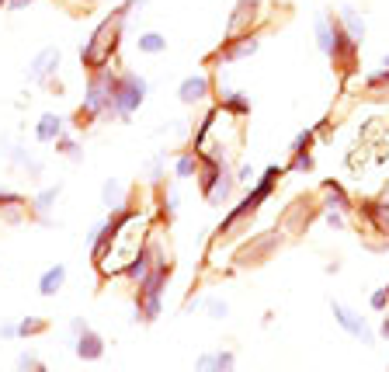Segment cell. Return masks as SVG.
Wrapping results in <instances>:
<instances>
[{
  "mask_svg": "<svg viewBox=\"0 0 389 372\" xmlns=\"http://www.w3.org/2000/svg\"><path fill=\"white\" fill-rule=\"evenodd\" d=\"M153 233V216L126 206V209H111L108 213V230L101 240L91 247V265L98 268L101 278L111 275H126V268L132 265V258L139 254V247Z\"/></svg>",
  "mask_w": 389,
  "mask_h": 372,
  "instance_id": "1",
  "label": "cell"
},
{
  "mask_svg": "<svg viewBox=\"0 0 389 372\" xmlns=\"http://www.w3.org/2000/svg\"><path fill=\"white\" fill-rule=\"evenodd\" d=\"M150 0H118L108 14L101 18V25H94V31L87 35V42L80 46V63L84 70H104L111 66V59L122 46V35L129 28V18L136 11H143Z\"/></svg>",
  "mask_w": 389,
  "mask_h": 372,
  "instance_id": "2",
  "label": "cell"
},
{
  "mask_svg": "<svg viewBox=\"0 0 389 372\" xmlns=\"http://www.w3.org/2000/svg\"><path fill=\"white\" fill-rule=\"evenodd\" d=\"M286 174H288V164H268V167L258 174V181L233 202V209L212 226V240H223V237H230V233H236V230H243V226L261 213V206L278 191V181H282Z\"/></svg>",
  "mask_w": 389,
  "mask_h": 372,
  "instance_id": "3",
  "label": "cell"
},
{
  "mask_svg": "<svg viewBox=\"0 0 389 372\" xmlns=\"http://www.w3.org/2000/svg\"><path fill=\"white\" fill-rule=\"evenodd\" d=\"M153 240V268L150 275L136 286V299H132V323H156L163 313V293L171 286V275H174V261H171V251Z\"/></svg>",
  "mask_w": 389,
  "mask_h": 372,
  "instance_id": "4",
  "label": "cell"
},
{
  "mask_svg": "<svg viewBox=\"0 0 389 372\" xmlns=\"http://www.w3.org/2000/svg\"><path fill=\"white\" fill-rule=\"evenodd\" d=\"M115 80H118V70H115V66L87 70V80H84V101H80V108L74 111V126H77V129H91V126L108 122V108H111Z\"/></svg>",
  "mask_w": 389,
  "mask_h": 372,
  "instance_id": "5",
  "label": "cell"
},
{
  "mask_svg": "<svg viewBox=\"0 0 389 372\" xmlns=\"http://www.w3.org/2000/svg\"><path fill=\"white\" fill-rule=\"evenodd\" d=\"M202 164H198V174H195V181H198V191H202V198H206L212 209H223V206H230L236 195V174H233V160L230 157H216V154H198Z\"/></svg>",
  "mask_w": 389,
  "mask_h": 372,
  "instance_id": "6",
  "label": "cell"
},
{
  "mask_svg": "<svg viewBox=\"0 0 389 372\" xmlns=\"http://www.w3.org/2000/svg\"><path fill=\"white\" fill-rule=\"evenodd\" d=\"M146 98H150V80L143 74H132V70H118L115 91H111V108H108V122L129 126L136 119V111L146 105Z\"/></svg>",
  "mask_w": 389,
  "mask_h": 372,
  "instance_id": "7",
  "label": "cell"
},
{
  "mask_svg": "<svg viewBox=\"0 0 389 372\" xmlns=\"http://www.w3.org/2000/svg\"><path fill=\"white\" fill-rule=\"evenodd\" d=\"M261 46H264V39H261V31H243V35H223V46L216 49V53L208 56V70H226V66H233V63H243V59H251V56L261 53Z\"/></svg>",
  "mask_w": 389,
  "mask_h": 372,
  "instance_id": "8",
  "label": "cell"
},
{
  "mask_svg": "<svg viewBox=\"0 0 389 372\" xmlns=\"http://www.w3.org/2000/svg\"><path fill=\"white\" fill-rule=\"evenodd\" d=\"M330 313H334V323H338L340 331H344L348 338L362 341L365 348H372L375 341H379V334L372 331V323L365 320L362 310H355V306H348V303H340V299H334V303H330Z\"/></svg>",
  "mask_w": 389,
  "mask_h": 372,
  "instance_id": "9",
  "label": "cell"
},
{
  "mask_svg": "<svg viewBox=\"0 0 389 372\" xmlns=\"http://www.w3.org/2000/svg\"><path fill=\"white\" fill-rule=\"evenodd\" d=\"M212 84H216L212 101L219 105L223 115H230V119H247V115H251V94H247V91H240V87H233L230 77H226L223 70H216Z\"/></svg>",
  "mask_w": 389,
  "mask_h": 372,
  "instance_id": "10",
  "label": "cell"
},
{
  "mask_svg": "<svg viewBox=\"0 0 389 372\" xmlns=\"http://www.w3.org/2000/svg\"><path fill=\"white\" fill-rule=\"evenodd\" d=\"M355 213L365 219L368 230H375L379 237L389 240V185L383 191H375V195H368V198H358Z\"/></svg>",
  "mask_w": 389,
  "mask_h": 372,
  "instance_id": "11",
  "label": "cell"
},
{
  "mask_svg": "<svg viewBox=\"0 0 389 372\" xmlns=\"http://www.w3.org/2000/svg\"><path fill=\"white\" fill-rule=\"evenodd\" d=\"M212 94H216L212 74H188L184 80H178V101H181L184 108L212 105Z\"/></svg>",
  "mask_w": 389,
  "mask_h": 372,
  "instance_id": "12",
  "label": "cell"
},
{
  "mask_svg": "<svg viewBox=\"0 0 389 372\" xmlns=\"http://www.w3.org/2000/svg\"><path fill=\"white\" fill-rule=\"evenodd\" d=\"M59 66H63V49L59 46L39 49V53L31 56V63H28V84L49 87L52 80H56V74H59Z\"/></svg>",
  "mask_w": 389,
  "mask_h": 372,
  "instance_id": "13",
  "label": "cell"
},
{
  "mask_svg": "<svg viewBox=\"0 0 389 372\" xmlns=\"http://www.w3.org/2000/svg\"><path fill=\"white\" fill-rule=\"evenodd\" d=\"M59 198H63V185H46V188H39V191H31V195H28V213H31V223H39V226L52 230V226H56L52 209L59 206Z\"/></svg>",
  "mask_w": 389,
  "mask_h": 372,
  "instance_id": "14",
  "label": "cell"
},
{
  "mask_svg": "<svg viewBox=\"0 0 389 372\" xmlns=\"http://www.w3.org/2000/svg\"><path fill=\"white\" fill-rule=\"evenodd\" d=\"M261 7L264 0H236L226 21V35H243V31H258L261 25Z\"/></svg>",
  "mask_w": 389,
  "mask_h": 372,
  "instance_id": "15",
  "label": "cell"
},
{
  "mask_svg": "<svg viewBox=\"0 0 389 372\" xmlns=\"http://www.w3.org/2000/svg\"><path fill=\"white\" fill-rule=\"evenodd\" d=\"M70 348H74V355H77L80 362H101L104 351H108V341H104L94 327H84L77 338H70Z\"/></svg>",
  "mask_w": 389,
  "mask_h": 372,
  "instance_id": "16",
  "label": "cell"
},
{
  "mask_svg": "<svg viewBox=\"0 0 389 372\" xmlns=\"http://www.w3.org/2000/svg\"><path fill=\"white\" fill-rule=\"evenodd\" d=\"M355 195L348 191V188L340 185V181H323L320 185V206L323 209H334V213H344V216H355Z\"/></svg>",
  "mask_w": 389,
  "mask_h": 372,
  "instance_id": "17",
  "label": "cell"
},
{
  "mask_svg": "<svg viewBox=\"0 0 389 372\" xmlns=\"http://www.w3.org/2000/svg\"><path fill=\"white\" fill-rule=\"evenodd\" d=\"M334 28H338V14L334 11H320L313 18V42H316V49L327 56V59L334 53Z\"/></svg>",
  "mask_w": 389,
  "mask_h": 372,
  "instance_id": "18",
  "label": "cell"
},
{
  "mask_svg": "<svg viewBox=\"0 0 389 372\" xmlns=\"http://www.w3.org/2000/svg\"><path fill=\"white\" fill-rule=\"evenodd\" d=\"M63 133H66V119H63L59 111H42V115L35 119V129H31L35 143H42V146L56 143Z\"/></svg>",
  "mask_w": 389,
  "mask_h": 372,
  "instance_id": "19",
  "label": "cell"
},
{
  "mask_svg": "<svg viewBox=\"0 0 389 372\" xmlns=\"http://www.w3.org/2000/svg\"><path fill=\"white\" fill-rule=\"evenodd\" d=\"M195 372H236V351L233 348L202 351V355L195 358Z\"/></svg>",
  "mask_w": 389,
  "mask_h": 372,
  "instance_id": "20",
  "label": "cell"
},
{
  "mask_svg": "<svg viewBox=\"0 0 389 372\" xmlns=\"http://www.w3.org/2000/svg\"><path fill=\"white\" fill-rule=\"evenodd\" d=\"M167 164H171V150H156L153 157L143 160V181L153 188L167 185Z\"/></svg>",
  "mask_w": 389,
  "mask_h": 372,
  "instance_id": "21",
  "label": "cell"
},
{
  "mask_svg": "<svg viewBox=\"0 0 389 372\" xmlns=\"http://www.w3.org/2000/svg\"><path fill=\"white\" fill-rule=\"evenodd\" d=\"M338 21L340 28L362 46L365 39H368V25H365V14L358 11V7H351V4H344V7H338Z\"/></svg>",
  "mask_w": 389,
  "mask_h": 372,
  "instance_id": "22",
  "label": "cell"
},
{
  "mask_svg": "<svg viewBox=\"0 0 389 372\" xmlns=\"http://www.w3.org/2000/svg\"><path fill=\"white\" fill-rule=\"evenodd\" d=\"M198 164H202V157H198L191 146H181V150L174 154V160H171V174H174V181H191V178L198 174Z\"/></svg>",
  "mask_w": 389,
  "mask_h": 372,
  "instance_id": "23",
  "label": "cell"
},
{
  "mask_svg": "<svg viewBox=\"0 0 389 372\" xmlns=\"http://www.w3.org/2000/svg\"><path fill=\"white\" fill-rule=\"evenodd\" d=\"M101 206L111 213V209H126V206H132L129 202V188H126V181L122 178H108L101 185Z\"/></svg>",
  "mask_w": 389,
  "mask_h": 372,
  "instance_id": "24",
  "label": "cell"
},
{
  "mask_svg": "<svg viewBox=\"0 0 389 372\" xmlns=\"http://www.w3.org/2000/svg\"><path fill=\"white\" fill-rule=\"evenodd\" d=\"M63 286H66V265H63V261L49 265L42 275H39V296H46V299L59 296L63 293Z\"/></svg>",
  "mask_w": 389,
  "mask_h": 372,
  "instance_id": "25",
  "label": "cell"
},
{
  "mask_svg": "<svg viewBox=\"0 0 389 372\" xmlns=\"http://www.w3.org/2000/svg\"><path fill=\"white\" fill-rule=\"evenodd\" d=\"M132 46H136L139 56H163L167 53V35L156 31V28H146V31H139V35L132 39Z\"/></svg>",
  "mask_w": 389,
  "mask_h": 372,
  "instance_id": "26",
  "label": "cell"
},
{
  "mask_svg": "<svg viewBox=\"0 0 389 372\" xmlns=\"http://www.w3.org/2000/svg\"><path fill=\"white\" fill-rule=\"evenodd\" d=\"M0 154H4V157L11 160V167H18V171H21V174H25V167L28 164H31V150H28V143L25 139H7V136H4V139H0Z\"/></svg>",
  "mask_w": 389,
  "mask_h": 372,
  "instance_id": "27",
  "label": "cell"
},
{
  "mask_svg": "<svg viewBox=\"0 0 389 372\" xmlns=\"http://www.w3.org/2000/svg\"><path fill=\"white\" fill-rule=\"evenodd\" d=\"M178 209H181V188L178 185H163L160 188V216L156 219H178Z\"/></svg>",
  "mask_w": 389,
  "mask_h": 372,
  "instance_id": "28",
  "label": "cell"
},
{
  "mask_svg": "<svg viewBox=\"0 0 389 372\" xmlns=\"http://www.w3.org/2000/svg\"><path fill=\"white\" fill-rule=\"evenodd\" d=\"M362 91L368 98H389V70L386 66H379L375 74H368L362 80Z\"/></svg>",
  "mask_w": 389,
  "mask_h": 372,
  "instance_id": "29",
  "label": "cell"
},
{
  "mask_svg": "<svg viewBox=\"0 0 389 372\" xmlns=\"http://www.w3.org/2000/svg\"><path fill=\"white\" fill-rule=\"evenodd\" d=\"M52 146H56V154H59V157L74 160V164L84 160V143H80V136H74V133H63L56 143H52Z\"/></svg>",
  "mask_w": 389,
  "mask_h": 372,
  "instance_id": "30",
  "label": "cell"
},
{
  "mask_svg": "<svg viewBox=\"0 0 389 372\" xmlns=\"http://www.w3.org/2000/svg\"><path fill=\"white\" fill-rule=\"evenodd\" d=\"M49 331V320L39 317V313H28V317L18 320V338L28 341V338H39V334H46Z\"/></svg>",
  "mask_w": 389,
  "mask_h": 372,
  "instance_id": "31",
  "label": "cell"
},
{
  "mask_svg": "<svg viewBox=\"0 0 389 372\" xmlns=\"http://www.w3.org/2000/svg\"><path fill=\"white\" fill-rule=\"evenodd\" d=\"M316 139H320L316 126H306V129H299V133L288 139V154H303V150H313V146H316Z\"/></svg>",
  "mask_w": 389,
  "mask_h": 372,
  "instance_id": "32",
  "label": "cell"
},
{
  "mask_svg": "<svg viewBox=\"0 0 389 372\" xmlns=\"http://www.w3.org/2000/svg\"><path fill=\"white\" fill-rule=\"evenodd\" d=\"M160 136H167V139H174V143H181L188 146V139H191V126H188V119H174V122H167Z\"/></svg>",
  "mask_w": 389,
  "mask_h": 372,
  "instance_id": "33",
  "label": "cell"
},
{
  "mask_svg": "<svg viewBox=\"0 0 389 372\" xmlns=\"http://www.w3.org/2000/svg\"><path fill=\"white\" fill-rule=\"evenodd\" d=\"M202 310H206L208 320H226L230 317V303H226L223 296H206V299H202Z\"/></svg>",
  "mask_w": 389,
  "mask_h": 372,
  "instance_id": "34",
  "label": "cell"
},
{
  "mask_svg": "<svg viewBox=\"0 0 389 372\" xmlns=\"http://www.w3.org/2000/svg\"><path fill=\"white\" fill-rule=\"evenodd\" d=\"M313 167H316V157H313V150H303V154H288V171H295V174H310Z\"/></svg>",
  "mask_w": 389,
  "mask_h": 372,
  "instance_id": "35",
  "label": "cell"
},
{
  "mask_svg": "<svg viewBox=\"0 0 389 372\" xmlns=\"http://www.w3.org/2000/svg\"><path fill=\"white\" fill-rule=\"evenodd\" d=\"M233 174H236V185L240 188H251L254 185V181H258V167H254V164H236L233 167Z\"/></svg>",
  "mask_w": 389,
  "mask_h": 372,
  "instance_id": "36",
  "label": "cell"
},
{
  "mask_svg": "<svg viewBox=\"0 0 389 372\" xmlns=\"http://www.w3.org/2000/svg\"><path fill=\"white\" fill-rule=\"evenodd\" d=\"M104 230H108V216H104V219H94V223H91V226L84 230V247L91 251V247H94V243L101 240V233H104Z\"/></svg>",
  "mask_w": 389,
  "mask_h": 372,
  "instance_id": "37",
  "label": "cell"
},
{
  "mask_svg": "<svg viewBox=\"0 0 389 372\" xmlns=\"http://www.w3.org/2000/svg\"><path fill=\"white\" fill-rule=\"evenodd\" d=\"M7 206H28V195L25 191H14V188L0 185V209H7Z\"/></svg>",
  "mask_w": 389,
  "mask_h": 372,
  "instance_id": "38",
  "label": "cell"
},
{
  "mask_svg": "<svg viewBox=\"0 0 389 372\" xmlns=\"http://www.w3.org/2000/svg\"><path fill=\"white\" fill-rule=\"evenodd\" d=\"M368 306H372L375 313H386V310H389V289H386V286L372 289V296H368Z\"/></svg>",
  "mask_w": 389,
  "mask_h": 372,
  "instance_id": "39",
  "label": "cell"
},
{
  "mask_svg": "<svg viewBox=\"0 0 389 372\" xmlns=\"http://www.w3.org/2000/svg\"><path fill=\"white\" fill-rule=\"evenodd\" d=\"M323 223H327V226H330V230H348V226H351V223H348V216L344 213H334V209H323Z\"/></svg>",
  "mask_w": 389,
  "mask_h": 372,
  "instance_id": "40",
  "label": "cell"
},
{
  "mask_svg": "<svg viewBox=\"0 0 389 372\" xmlns=\"http://www.w3.org/2000/svg\"><path fill=\"white\" fill-rule=\"evenodd\" d=\"M35 366H39V355H35V351H21V355L14 358V369L18 372H28V369H35Z\"/></svg>",
  "mask_w": 389,
  "mask_h": 372,
  "instance_id": "41",
  "label": "cell"
},
{
  "mask_svg": "<svg viewBox=\"0 0 389 372\" xmlns=\"http://www.w3.org/2000/svg\"><path fill=\"white\" fill-rule=\"evenodd\" d=\"M18 338V320H4L0 323V341H14Z\"/></svg>",
  "mask_w": 389,
  "mask_h": 372,
  "instance_id": "42",
  "label": "cell"
},
{
  "mask_svg": "<svg viewBox=\"0 0 389 372\" xmlns=\"http://www.w3.org/2000/svg\"><path fill=\"white\" fill-rule=\"evenodd\" d=\"M31 4H35V0H7V7H4V11H28Z\"/></svg>",
  "mask_w": 389,
  "mask_h": 372,
  "instance_id": "43",
  "label": "cell"
},
{
  "mask_svg": "<svg viewBox=\"0 0 389 372\" xmlns=\"http://www.w3.org/2000/svg\"><path fill=\"white\" fill-rule=\"evenodd\" d=\"M383 341H389V313H383V323H379V331H375Z\"/></svg>",
  "mask_w": 389,
  "mask_h": 372,
  "instance_id": "44",
  "label": "cell"
},
{
  "mask_svg": "<svg viewBox=\"0 0 389 372\" xmlns=\"http://www.w3.org/2000/svg\"><path fill=\"white\" fill-rule=\"evenodd\" d=\"M94 4H104V0H77V7H84V11H87V7H94Z\"/></svg>",
  "mask_w": 389,
  "mask_h": 372,
  "instance_id": "45",
  "label": "cell"
},
{
  "mask_svg": "<svg viewBox=\"0 0 389 372\" xmlns=\"http://www.w3.org/2000/svg\"><path fill=\"white\" fill-rule=\"evenodd\" d=\"M379 66H386V70H389V53L383 56V59H379Z\"/></svg>",
  "mask_w": 389,
  "mask_h": 372,
  "instance_id": "46",
  "label": "cell"
},
{
  "mask_svg": "<svg viewBox=\"0 0 389 372\" xmlns=\"http://www.w3.org/2000/svg\"><path fill=\"white\" fill-rule=\"evenodd\" d=\"M28 372H49V369H46V366H42V362H39V366H35V369H28Z\"/></svg>",
  "mask_w": 389,
  "mask_h": 372,
  "instance_id": "47",
  "label": "cell"
},
{
  "mask_svg": "<svg viewBox=\"0 0 389 372\" xmlns=\"http://www.w3.org/2000/svg\"><path fill=\"white\" fill-rule=\"evenodd\" d=\"M4 7H7V0H0V11H4Z\"/></svg>",
  "mask_w": 389,
  "mask_h": 372,
  "instance_id": "48",
  "label": "cell"
},
{
  "mask_svg": "<svg viewBox=\"0 0 389 372\" xmlns=\"http://www.w3.org/2000/svg\"><path fill=\"white\" fill-rule=\"evenodd\" d=\"M386 289H389V282H386Z\"/></svg>",
  "mask_w": 389,
  "mask_h": 372,
  "instance_id": "49",
  "label": "cell"
}]
</instances>
